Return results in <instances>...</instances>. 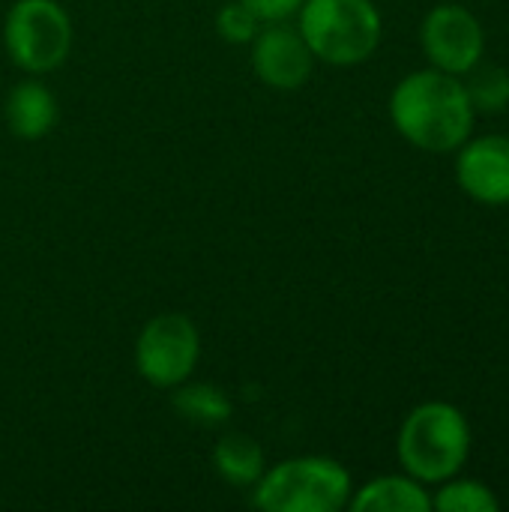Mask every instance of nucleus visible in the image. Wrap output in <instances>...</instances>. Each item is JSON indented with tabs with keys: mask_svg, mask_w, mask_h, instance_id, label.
I'll return each instance as SVG.
<instances>
[{
	"mask_svg": "<svg viewBox=\"0 0 509 512\" xmlns=\"http://www.w3.org/2000/svg\"><path fill=\"white\" fill-rule=\"evenodd\" d=\"M393 129L423 153H456L474 132L477 111L462 75L435 66L408 72L390 93Z\"/></svg>",
	"mask_w": 509,
	"mask_h": 512,
	"instance_id": "nucleus-1",
	"label": "nucleus"
},
{
	"mask_svg": "<svg viewBox=\"0 0 509 512\" xmlns=\"http://www.w3.org/2000/svg\"><path fill=\"white\" fill-rule=\"evenodd\" d=\"M396 456L405 474L438 486L465 468L471 456V423L450 402H423L402 420Z\"/></svg>",
	"mask_w": 509,
	"mask_h": 512,
	"instance_id": "nucleus-2",
	"label": "nucleus"
},
{
	"mask_svg": "<svg viewBox=\"0 0 509 512\" xmlns=\"http://www.w3.org/2000/svg\"><path fill=\"white\" fill-rule=\"evenodd\" d=\"M264 512H339L354 495L351 471L330 456H294L276 462L249 489Z\"/></svg>",
	"mask_w": 509,
	"mask_h": 512,
	"instance_id": "nucleus-3",
	"label": "nucleus"
},
{
	"mask_svg": "<svg viewBox=\"0 0 509 512\" xmlns=\"http://www.w3.org/2000/svg\"><path fill=\"white\" fill-rule=\"evenodd\" d=\"M294 24L315 60L339 69L366 63L384 36L375 0H303Z\"/></svg>",
	"mask_w": 509,
	"mask_h": 512,
	"instance_id": "nucleus-4",
	"label": "nucleus"
},
{
	"mask_svg": "<svg viewBox=\"0 0 509 512\" xmlns=\"http://www.w3.org/2000/svg\"><path fill=\"white\" fill-rule=\"evenodd\" d=\"M75 45V24L57 0H15L3 15V48L24 75L60 69Z\"/></svg>",
	"mask_w": 509,
	"mask_h": 512,
	"instance_id": "nucleus-5",
	"label": "nucleus"
},
{
	"mask_svg": "<svg viewBox=\"0 0 509 512\" xmlns=\"http://www.w3.org/2000/svg\"><path fill=\"white\" fill-rule=\"evenodd\" d=\"M132 363L141 381L156 390H174L189 381L201 363V333L186 312H159L135 336Z\"/></svg>",
	"mask_w": 509,
	"mask_h": 512,
	"instance_id": "nucleus-6",
	"label": "nucleus"
},
{
	"mask_svg": "<svg viewBox=\"0 0 509 512\" xmlns=\"http://www.w3.org/2000/svg\"><path fill=\"white\" fill-rule=\"evenodd\" d=\"M420 45L429 66L450 75H465L486 54V30L468 6L438 3L420 24Z\"/></svg>",
	"mask_w": 509,
	"mask_h": 512,
	"instance_id": "nucleus-7",
	"label": "nucleus"
},
{
	"mask_svg": "<svg viewBox=\"0 0 509 512\" xmlns=\"http://www.w3.org/2000/svg\"><path fill=\"white\" fill-rule=\"evenodd\" d=\"M249 63L264 87L291 93L306 87L318 60L309 42L303 39L300 27L294 21H279L261 24V30L249 42Z\"/></svg>",
	"mask_w": 509,
	"mask_h": 512,
	"instance_id": "nucleus-8",
	"label": "nucleus"
},
{
	"mask_svg": "<svg viewBox=\"0 0 509 512\" xmlns=\"http://www.w3.org/2000/svg\"><path fill=\"white\" fill-rule=\"evenodd\" d=\"M459 189L486 207H509V135L468 138L456 150Z\"/></svg>",
	"mask_w": 509,
	"mask_h": 512,
	"instance_id": "nucleus-9",
	"label": "nucleus"
},
{
	"mask_svg": "<svg viewBox=\"0 0 509 512\" xmlns=\"http://www.w3.org/2000/svg\"><path fill=\"white\" fill-rule=\"evenodd\" d=\"M3 117L6 126L15 138L21 141H42L51 135V129L60 120V105L57 96L48 84L39 81V75H27L18 81L3 102Z\"/></svg>",
	"mask_w": 509,
	"mask_h": 512,
	"instance_id": "nucleus-10",
	"label": "nucleus"
},
{
	"mask_svg": "<svg viewBox=\"0 0 509 512\" xmlns=\"http://www.w3.org/2000/svg\"><path fill=\"white\" fill-rule=\"evenodd\" d=\"M348 510L354 512H432V492L411 474H384L354 489Z\"/></svg>",
	"mask_w": 509,
	"mask_h": 512,
	"instance_id": "nucleus-11",
	"label": "nucleus"
},
{
	"mask_svg": "<svg viewBox=\"0 0 509 512\" xmlns=\"http://www.w3.org/2000/svg\"><path fill=\"white\" fill-rule=\"evenodd\" d=\"M210 465L219 480H225L234 489H252L261 474L267 471V456L264 447L243 432H228L213 444Z\"/></svg>",
	"mask_w": 509,
	"mask_h": 512,
	"instance_id": "nucleus-12",
	"label": "nucleus"
},
{
	"mask_svg": "<svg viewBox=\"0 0 509 512\" xmlns=\"http://www.w3.org/2000/svg\"><path fill=\"white\" fill-rule=\"evenodd\" d=\"M171 405L180 414V420L198 429H219L234 417L228 393L210 381H183L171 390Z\"/></svg>",
	"mask_w": 509,
	"mask_h": 512,
	"instance_id": "nucleus-13",
	"label": "nucleus"
},
{
	"mask_svg": "<svg viewBox=\"0 0 509 512\" xmlns=\"http://www.w3.org/2000/svg\"><path fill=\"white\" fill-rule=\"evenodd\" d=\"M432 510L438 512H498L501 501L495 495V489H489L483 480H471V477H450L444 483H438L435 495H432Z\"/></svg>",
	"mask_w": 509,
	"mask_h": 512,
	"instance_id": "nucleus-14",
	"label": "nucleus"
},
{
	"mask_svg": "<svg viewBox=\"0 0 509 512\" xmlns=\"http://www.w3.org/2000/svg\"><path fill=\"white\" fill-rule=\"evenodd\" d=\"M465 90L477 114H504L509 108V72L498 63H477L465 72Z\"/></svg>",
	"mask_w": 509,
	"mask_h": 512,
	"instance_id": "nucleus-15",
	"label": "nucleus"
},
{
	"mask_svg": "<svg viewBox=\"0 0 509 512\" xmlns=\"http://www.w3.org/2000/svg\"><path fill=\"white\" fill-rule=\"evenodd\" d=\"M213 24H216L219 39H225L228 45H249L255 39V33L261 30V21L240 0L222 3Z\"/></svg>",
	"mask_w": 509,
	"mask_h": 512,
	"instance_id": "nucleus-16",
	"label": "nucleus"
},
{
	"mask_svg": "<svg viewBox=\"0 0 509 512\" xmlns=\"http://www.w3.org/2000/svg\"><path fill=\"white\" fill-rule=\"evenodd\" d=\"M261 24H279V21H294L303 0H240Z\"/></svg>",
	"mask_w": 509,
	"mask_h": 512,
	"instance_id": "nucleus-17",
	"label": "nucleus"
}]
</instances>
